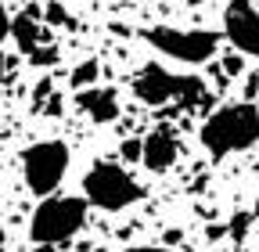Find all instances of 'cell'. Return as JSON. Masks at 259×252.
<instances>
[{
    "mask_svg": "<svg viewBox=\"0 0 259 252\" xmlns=\"http://www.w3.org/2000/svg\"><path fill=\"white\" fill-rule=\"evenodd\" d=\"M198 137H202V148L212 159H227V155L248 151L252 144H259V108L252 101L223 105L202 122Z\"/></svg>",
    "mask_w": 259,
    "mask_h": 252,
    "instance_id": "cell-1",
    "label": "cell"
},
{
    "mask_svg": "<svg viewBox=\"0 0 259 252\" xmlns=\"http://www.w3.org/2000/svg\"><path fill=\"white\" fill-rule=\"evenodd\" d=\"M87 209H90V202L79 198V195H47L36 209H32V220H29V238H32V245L69 241L72 234L83 231Z\"/></svg>",
    "mask_w": 259,
    "mask_h": 252,
    "instance_id": "cell-2",
    "label": "cell"
},
{
    "mask_svg": "<svg viewBox=\"0 0 259 252\" xmlns=\"http://www.w3.org/2000/svg\"><path fill=\"white\" fill-rule=\"evenodd\" d=\"M83 198L101 213H122L144 198V187L119 162H94L83 177Z\"/></svg>",
    "mask_w": 259,
    "mask_h": 252,
    "instance_id": "cell-3",
    "label": "cell"
},
{
    "mask_svg": "<svg viewBox=\"0 0 259 252\" xmlns=\"http://www.w3.org/2000/svg\"><path fill=\"white\" fill-rule=\"evenodd\" d=\"M134 98L158 108V105H169V101H180V105H198L205 101V83L198 76H177L162 65H144L137 76H134Z\"/></svg>",
    "mask_w": 259,
    "mask_h": 252,
    "instance_id": "cell-4",
    "label": "cell"
},
{
    "mask_svg": "<svg viewBox=\"0 0 259 252\" xmlns=\"http://www.w3.org/2000/svg\"><path fill=\"white\" fill-rule=\"evenodd\" d=\"M69 162H72V151L65 141H36L22 151V177H25V187L32 195L47 198L51 191H58L65 173H69Z\"/></svg>",
    "mask_w": 259,
    "mask_h": 252,
    "instance_id": "cell-5",
    "label": "cell"
},
{
    "mask_svg": "<svg viewBox=\"0 0 259 252\" xmlns=\"http://www.w3.org/2000/svg\"><path fill=\"white\" fill-rule=\"evenodd\" d=\"M144 40L173 61L184 65H205L216 58V44L220 36L212 29H177V25H151L144 29Z\"/></svg>",
    "mask_w": 259,
    "mask_h": 252,
    "instance_id": "cell-6",
    "label": "cell"
},
{
    "mask_svg": "<svg viewBox=\"0 0 259 252\" xmlns=\"http://www.w3.org/2000/svg\"><path fill=\"white\" fill-rule=\"evenodd\" d=\"M223 36L245 58H259V8L252 0H227V8H223Z\"/></svg>",
    "mask_w": 259,
    "mask_h": 252,
    "instance_id": "cell-7",
    "label": "cell"
},
{
    "mask_svg": "<svg viewBox=\"0 0 259 252\" xmlns=\"http://www.w3.org/2000/svg\"><path fill=\"white\" fill-rule=\"evenodd\" d=\"M76 108H79L90 122H97V126L115 122L119 112H122L119 94H115L112 87H87V90H76Z\"/></svg>",
    "mask_w": 259,
    "mask_h": 252,
    "instance_id": "cell-8",
    "label": "cell"
},
{
    "mask_svg": "<svg viewBox=\"0 0 259 252\" xmlns=\"http://www.w3.org/2000/svg\"><path fill=\"white\" fill-rule=\"evenodd\" d=\"M180 155V141L169 126H155V130L144 137V155H141V166L151 173H166Z\"/></svg>",
    "mask_w": 259,
    "mask_h": 252,
    "instance_id": "cell-9",
    "label": "cell"
},
{
    "mask_svg": "<svg viewBox=\"0 0 259 252\" xmlns=\"http://www.w3.org/2000/svg\"><path fill=\"white\" fill-rule=\"evenodd\" d=\"M11 36H15V44H18V51H22L25 58L36 54L40 47L51 44V33H47V25L36 18V11H22V15H15V22H11Z\"/></svg>",
    "mask_w": 259,
    "mask_h": 252,
    "instance_id": "cell-10",
    "label": "cell"
},
{
    "mask_svg": "<svg viewBox=\"0 0 259 252\" xmlns=\"http://www.w3.org/2000/svg\"><path fill=\"white\" fill-rule=\"evenodd\" d=\"M97 76H101V65H97L94 58H87V61H79V65L72 69L69 83H72V90H87V87L97 83Z\"/></svg>",
    "mask_w": 259,
    "mask_h": 252,
    "instance_id": "cell-11",
    "label": "cell"
},
{
    "mask_svg": "<svg viewBox=\"0 0 259 252\" xmlns=\"http://www.w3.org/2000/svg\"><path fill=\"white\" fill-rule=\"evenodd\" d=\"M252 224H255V213H234V216H231V224H227V234H231V241L241 245L245 234L252 231Z\"/></svg>",
    "mask_w": 259,
    "mask_h": 252,
    "instance_id": "cell-12",
    "label": "cell"
},
{
    "mask_svg": "<svg viewBox=\"0 0 259 252\" xmlns=\"http://www.w3.org/2000/svg\"><path fill=\"white\" fill-rule=\"evenodd\" d=\"M51 94H54V83L44 76L36 87H32V112H44V105H47V98H51Z\"/></svg>",
    "mask_w": 259,
    "mask_h": 252,
    "instance_id": "cell-13",
    "label": "cell"
},
{
    "mask_svg": "<svg viewBox=\"0 0 259 252\" xmlns=\"http://www.w3.org/2000/svg\"><path fill=\"white\" fill-rule=\"evenodd\" d=\"M119 155H122L126 162H141V155H144V137H141V141H137V137H130V141H122Z\"/></svg>",
    "mask_w": 259,
    "mask_h": 252,
    "instance_id": "cell-14",
    "label": "cell"
},
{
    "mask_svg": "<svg viewBox=\"0 0 259 252\" xmlns=\"http://www.w3.org/2000/svg\"><path fill=\"white\" fill-rule=\"evenodd\" d=\"M29 61H32V65H54V61H58V47L47 44V47H40L36 54H29Z\"/></svg>",
    "mask_w": 259,
    "mask_h": 252,
    "instance_id": "cell-15",
    "label": "cell"
},
{
    "mask_svg": "<svg viewBox=\"0 0 259 252\" xmlns=\"http://www.w3.org/2000/svg\"><path fill=\"white\" fill-rule=\"evenodd\" d=\"M241 69H245V54H241V51H234V54L223 58V72H227V76H241Z\"/></svg>",
    "mask_w": 259,
    "mask_h": 252,
    "instance_id": "cell-16",
    "label": "cell"
},
{
    "mask_svg": "<svg viewBox=\"0 0 259 252\" xmlns=\"http://www.w3.org/2000/svg\"><path fill=\"white\" fill-rule=\"evenodd\" d=\"M44 18H47V25H65V22H69V15H65L61 4H47L44 8Z\"/></svg>",
    "mask_w": 259,
    "mask_h": 252,
    "instance_id": "cell-17",
    "label": "cell"
},
{
    "mask_svg": "<svg viewBox=\"0 0 259 252\" xmlns=\"http://www.w3.org/2000/svg\"><path fill=\"white\" fill-rule=\"evenodd\" d=\"M11 36V15H8V4L0 0V44Z\"/></svg>",
    "mask_w": 259,
    "mask_h": 252,
    "instance_id": "cell-18",
    "label": "cell"
},
{
    "mask_svg": "<svg viewBox=\"0 0 259 252\" xmlns=\"http://www.w3.org/2000/svg\"><path fill=\"white\" fill-rule=\"evenodd\" d=\"M259 94V72H252V76H245V101H252Z\"/></svg>",
    "mask_w": 259,
    "mask_h": 252,
    "instance_id": "cell-19",
    "label": "cell"
},
{
    "mask_svg": "<svg viewBox=\"0 0 259 252\" xmlns=\"http://www.w3.org/2000/svg\"><path fill=\"white\" fill-rule=\"evenodd\" d=\"M122 252H173L169 245H134V248H122Z\"/></svg>",
    "mask_w": 259,
    "mask_h": 252,
    "instance_id": "cell-20",
    "label": "cell"
},
{
    "mask_svg": "<svg viewBox=\"0 0 259 252\" xmlns=\"http://www.w3.org/2000/svg\"><path fill=\"white\" fill-rule=\"evenodd\" d=\"M44 112H47V115H61V98H58V94H51V98H47Z\"/></svg>",
    "mask_w": 259,
    "mask_h": 252,
    "instance_id": "cell-21",
    "label": "cell"
},
{
    "mask_svg": "<svg viewBox=\"0 0 259 252\" xmlns=\"http://www.w3.org/2000/svg\"><path fill=\"white\" fill-rule=\"evenodd\" d=\"M8 65H11V61H8V54H4V51H0V83H4V79H8Z\"/></svg>",
    "mask_w": 259,
    "mask_h": 252,
    "instance_id": "cell-22",
    "label": "cell"
},
{
    "mask_svg": "<svg viewBox=\"0 0 259 252\" xmlns=\"http://www.w3.org/2000/svg\"><path fill=\"white\" fill-rule=\"evenodd\" d=\"M177 241H180V231H169V234H166V241H162V245H177Z\"/></svg>",
    "mask_w": 259,
    "mask_h": 252,
    "instance_id": "cell-23",
    "label": "cell"
},
{
    "mask_svg": "<svg viewBox=\"0 0 259 252\" xmlns=\"http://www.w3.org/2000/svg\"><path fill=\"white\" fill-rule=\"evenodd\" d=\"M29 252H54L51 245H36V248H29Z\"/></svg>",
    "mask_w": 259,
    "mask_h": 252,
    "instance_id": "cell-24",
    "label": "cell"
},
{
    "mask_svg": "<svg viewBox=\"0 0 259 252\" xmlns=\"http://www.w3.org/2000/svg\"><path fill=\"white\" fill-rule=\"evenodd\" d=\"M4 241H8V238H4V224H0V252H4Z\"/></svg>",
    "mask_w": 259,
    "mask_h": 252,
    "instance_id": "cell-25",
    "label": "cell"
},
{
    "mask_svg": "<svg viewBox=\"0 0 259 252\" xmlns=\"http://www.w3.org/2000/svg\"><path fill=\"white\" fill-rule=\"evenodd\" d=\"M205 4V0H187V8H202Z\"/></svg>",
    "mask_w": 259,
    "mask_h": 252,
    "instance_id": "cell-26",
    "label": "cell"
}]
</instances>
